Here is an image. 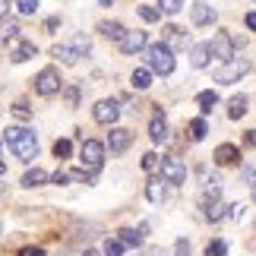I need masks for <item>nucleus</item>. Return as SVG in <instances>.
<instances>
[{
	"label": "nucleus",
	"instance_id": "nucleus-1",
	"mask_svg": "<svg viewBox=\"0 0 256 256\" xmlns=\"http://www.w3.org/2000/svg\"><path fill=\"white\" fill-rule=\"evenodd\" d=\"M4 140L10 146V152L16 155L19 162H35L38 158V140L32 130H26V126H10V130H4Z\"/></svg>",
	"mask_w": 256,
	"mask_h": 256
},
{
	"label": "nucleus",
	"instance_id": "nucleus-2",
	"mask_svg": "<svg viewBox=\"0 0 256 256\" xmlns=\"http://www.w3.org/2000/svg\"><path fill=\"white\" fill-rule=\"evenodd\" d=\"M146 64H149L152 73H162V76H171L174 73V51L164 42L158 44H149L146 48Z\"/></svg>",
	"mask_w": 256,
	"mask_h": 256
},
{
	"label": "nucleus",
	"instance_id": "nucleus-3",
	"mask_svg": "<svg viewBox=\"0 0 256 256\" xmlns=\"http://www.w3.org/2000/svg\"><path fill=\"white\" fill-rule=\"evenodd\" d=\"M88 51H92V42L80 32V35H73L70 42H64V44H54V57L60 64H76L80 57H86Z\"/></svg>",
	"mask_w": 256,
	"mask_h": 256
},
{
	"label": "nucleus",
	"instance_id": "nucleus-4",
	"mask_svg": "<svg viewBox=\"0 0 256 256\" xmlns=\"http://www.w3.org/2000/svg\"><path fill=\"white\" fill-rule=\"evenodd\" d=\"M244 73H250V60H244V57H234V60L222 64L218 70L212 73V80H215V82H222V86H231V82H238Z\"/></svg>",
	"mask_w": 256,
	"mask_h": 256
},
{
	"label": "nucleus",
	"instance_id": "nucleus-5",
	"mask_svg": "<svg viewBox=\"0 0 256 256\" xmlns=\"http://www.w3.org/2000/svg\"><path fill=\"white\" fill-rule=\"evenodd\" d=\"M60 86H64L60 82V73H57L54 66H44V70L35 76V92L44 95V98L48 95H57V92H60Z\"/></svg>",
	"mask_w": 256,
	"mask_h": 256
},
{
	"label": "nucleus",
	"instance_id": "nucleus-6",
	"mask_svg": "<svg viewBox=\"0 0 256 256\" xmlns=\"http://www.w3.org/2000/svg\"><path fill=\"white\" fill-rule=\"evenodd\" d=\"M80 162H82V168L88 164V171H98L102 162H104V146L98 140H86L82 149H80Z\"/></svg>",
	"mask_w": 256,
	"mask_h": 256
},
{
	"label": "nucleus",
	"instance_id": "nucleus-7",
	"mask_svg": "<svg viewBox=\"0 0 256 256\" xmlns=\"http://www.w3.org/2000/svg\"><path fill=\"white\" fill-rule=\"evenodd\" d=\"M92 117L98 124H104V126H114V120L120 117V104H117L114 98H102V102L92 108Z\"/></svg>",
	"mask_w": 256,
	"mask_h": 256
},
{
	"label": "nucleus",
	"instance_id": "nucleus-8",
	"mask_svg": "<svg viewBox=\"0 0 256 256\" xmlns=\"http://www.w3.org/2000/svg\"><path fill=\"white\" fill-rule=\"evenodd\" d=\"M212 57H218V60H234V38H231V32H218L212 38Z\"/></svg>",
	"mask_w": 256,
	"mask_h": 256
},
{
	"label": "nucleus",
	"instance_id": "nucleus-9",
	"mask_svg": "<svg viewBox=\"0 0 256 256\" xmlns=\"http://www.w3.org/2000/svg\"><path fill=\"white\" fill-rule=\"evenodd\" d=\"M162 177H164L168 184H184V180H186V168L180 164V158L164 155V158H162Z\"/></svg>",
	"mask_w": 256,
	"mask_h": 256
},
{
	"label": "nucleus",
	"instance_id": "nucleus-10",
	"mask_svg": "<svg viewBox=\"0 0 256 256\" xmlns=\"http://www.w3.org/2000/svg\"><path fill=\"white\" fill-rule=\"evenodd\" d=\"M162 42L168 44L171 51H184V48L190 44V35H186L180 26H164L162 28Z\"/></svg>",
	"mask_w": 256,
	"mask_h": 256
},
{
	"label": "nucleus",
	"instance_id": "nucleus-11",
	"mask_svg": "<svg viewBox=\"0 0 256 256\" xmlns=\"http://www.w3.org/2000/svg\"><path fill=\"white\" fill-rule=\"evenodd\" d=\"M130 142H133V133L130 130H124V126H111V133H108V149L111 152H126L130 149Z\"/></svg>",
	"mask_w": 256,
	"mask_h": 256
},
{
	"label": "nucleus",
	"instance_id": "nucleus-12",
	"mask_svg": "<svg viewBox=\"0 0 256 256\" xmlns=\"http://www.w3.org/2000/svg\"><path fill=\"white\" fill-rule=\"evenodd\" d=\"M149 48V35L146 32H126L124 35V42H120V51L124 54H140Z\"/></svg>",
	"mask_w": 256,
	"mask_h": 256
},
{
	"label": "nucleus",
	"instance_id": "nucleus-13",
	"mask_svg": "<svg viewBox=\"0 0 256 256\" xmlns=\"http://www.w3.org/2000/svg\"><path fill=\"white\" fill-rule=\"evenodd\" d=\"M238 158H240V152H238V146H234V142H222L218 149H215V164H222V168L238 164Z\"/></svg>",
	"mask_w": 256,
	"mask_h": 256
},
{
	"label": "nucleus",
	"instance_id": "nucleus-14",
	"mask_svg": "<svg viewBox=\"0 0 256 256\" xmlns=\"http://www.w3.org/2000/svg\"><path fill=\"white\" fill-rule=\"evenodd\" d=\"M190 19H193V26H209V22H215V10L209 4H193Z\"/></svg>",
	"mask_w": 256,
	"mask_h": 256
},
{
	"label": "nucleus",
	"instance_id": "nucleus-15",
	"mask_svg": "<svg viewBox=\"0 0 256 256\" xmlns=\"http://www.w3.org/2000/svg\"><path fill=\"white\" fill-rule=\"evenodd\" d=\"M209 54H212V48H209V44H193V51H190V64L196 66V70H202V66H209Z\"/></svg>",
	"mask_w": 256,
	"mask_h": 256
},
{
	"label": "nucleus",
	"instance_id": "nucleus-16",
	"mask_svg": "<svg viewBox=\"0 0 256 256\" xmlns=\"http://www.w3.org/2000/svg\"><path fill=\"white\" fill-rule=\"evenodd\" d=\"M35 54H38L35 42H22V38H19V44H16V51H13V60L16 64H26V60H32Z\"/></svg>",
	"mask_w": 256,
	"mask_h": 256
},
{
	"label": "nucleus",
	"instance_id": "nucleus-17",
	"mask_svg": "<svg viewBox=\"0 0 256 256\" xmlns=\"http://www.w3.org/2000/svg\"><path fill=\"white\" fill-rule=\"evenodd\" d=\"M149 136H152V142H164V140H168V124H164L162 111L155 114V120L149 124Z\"/></svg>",
	"mask_w": 256,
	"mask_h": 256
},
{
	"label": "nucleus",
	"instance_id": "nucleus-18",
	"mask_svg": "<svg viewBox=\"0 0 256 256\" xmlns=\"http://www.w3.org/2000/svg\"><path fill=\"white\" fill-rule=\"evenodd\" d=\"M98 32H102L104 38H111V42L120 44V42H124V35H126V28H124L120 22H102V26H98Z\"/></svg>",
	"mask_w": 256,
	"mask_h": 256
},
{
	"label": "nucleus",
	"instance_id": "nucleus-19",
	"mask_svg": "<svg viewBox=\"0 0 256 256\" xmlns=\"http://www.w3.org/2000/svg\"><path fill=\"white\" fill-rule=\"evenodd\" d=\"M244 114H247V95H234L228 102V117L238 120V117H244Z\"/></svg>",
	"mask_w": 256,
	"mask_h": 256
},
{
	"label": "nucleus",
	"instance_id": "nucleus-20",
	"mask_svg": "<svg viewBox=\"0 0 256 256\" xmlns=\"http://www.w3.org/2000/svg\"><path fill=\"white\" fill-rule=\"evenodd\" d=\"M196 104H200L202 114H212V108L218 104V92H212V88H209V92H200V95H196Z\"/></svg>",
	"mask_w": 256,
	"mask_h": 256
},
{
	"label": "nucleus",
	"instance_id": "nucleus-21",
	"mask_svg": "<svg viewBox=\"0 0 256 256\" xmlns=\"http://www.w3.org/2000/svg\"><path fill=\"white\" fill-rule=\"evenodd\" d=\"M130 80H133V88H140V92H142V88L152 86V70H149V66H140V70H133Z\"/></svg>",
	"mask_w": 256,
	"mask_h": 256
},
{
	"label": "nucleus",
	"instance_id": "nucleus-22",
	"mask_svg": "<svg viewBox=\"0 0 256 256\" xmlns=\"http://www.w3.org/2000/svg\"><path fill=\"white\" fill-rule=\"evenodd\" d=\"M117 234H120V238H117V240H120L124 247H140V244H142V238H146V234L133 231V228H120Z\"/></svg>",
	"mask_w": 256,
	"mask_h": 256
},
{
	"label": "nucleus",
	"instance_id": "nucleus-23",
	"mask_svg": "<svg viewBox=\"0 0 256 256\" xmlns=\"http://www.w3.org/2000/svg\"><path fill=\"white\" fill-rule=\"evenodd\" d=\"M44 180H48V174H44L42 168H28L26 177H22V186H42Z\"/></svg>",
	"mask_w": 256,
	"mask_h": 256
},
{
	"label": "nucleus",
	"instance_id": "nucleus-24",
	"mask_svg": "<svg viewBox=\"0 0 256 256\" xmlns=\"http://www.w3.org/2000/svg\"><path fill=\"white\" fill-rule=\"evenodd\" d=\"M10 38H19V22H13V19H4V22H0V44L10 42Z\"/></svg>",
	"mask_w": 256,
	"mask_h": 256
},
{
	"label": "nucleus",
	"instance_id": "nucleus-25",
	"mask_svg": "<svg viewBox=\"0 0 256 256\" xmlns=\"http://www.w3.org/2000/svg\"><path fill=\"white\" fill-rule=\"evenodd\" d=\"M146 196H149V202H162L164 200V184L162 180H149L146 184Z\"/></svg>",
	"mask_w": 256,
	"mask_h": 256
},
{
	"label": "nucleus",
	"instance_id": "nucleus-26",
	"mask_svg": "<svg viewBox=\"0 0 256 256\" xmlns=\"http://www.w3.org/2000/svg\"><path fill=\"white\" fill-rule=\"evenodd\" d=\"M206 133H209V126H206V120H202V117H196V120H190V140H193V142H200Z\"/></svg>",
	"mask_w": 256,
	"mask_h": 256
},
{
	"label": "nucleus",
	"instance_id": "nucleus-27",
	"mask_svg": "<svg viewBox=\"0 0 256 256\" xmlns=\"http://www.w3.org/2000/svg\"><path fill=\"white\" fill-rule=\"evenodd\" d=\"M70 152H73V146H70V140H57V142H54V158H57V162L70 158Z\"/></svg>",
	"mask_w": 256,
	"mask_h": 256
},
{
	"label": "nucleus",
	"instance_id": "nucleus-28",
	"mask_svg": "<svg viewBox=\"0 0 256 256\" xmlns=\"http://www.w3.org/2000/svg\"><path fill=\"white\" fill-rule=\"evenodd\" d=\"M136 10H140V16L146 19V22H158V19H162V10H155V6H149V4H140Z\"/></svg>",
	"mask_w": 256,
	"mask_h": 256
},
{
	"label": "nucleus",
	"instance_id": "nucleus-29",
	"mask_svg": "<svg viewBox=\"0 0 256 256\" xmlns=\"http://www.w3.org/2000/svg\"><path fill=\"white\" fill-rule=\"evenodd\" d=\"M142 171H162V158H158V155H155V152H146L142 155Z\"/></svg>",
	"mask_w": 256,
	"mask_h": 256
},
{
	"label": "nucleus",
	"instance_id": "nucleus-30",
	"mask_svg": "<svg viewBox=\"0 0 256 256\" xmlns=\"http://www.w3.org/2000/svg\"><path fill=\"white\" fill-rule=\"evenodd\" d=\"M158 6H162V13L174 16V13H180V10H184V0H158Z\"/></svg>",
	"mask_w": 256,
	"mask_h": 256
},
{
	"label": "nucleus",
	"instance_id": "nucleus-31",
	"mask_svg": "<svg viewBox=\"0 0 256 256\" xmlns=\"http://www.w3.org/2000/svg\"><path fill=\"white\" fill-rule=\"evenodd\" d=\"M124 253V244L117 240V238H108L104 240V256H120Z\"/></svg>",
	"mask_w": 256,
	"mask_h": 256
},
{
	"label": "nucleus",
	"instance_id": "nucleus-32",
	"mask_svg": "<svg viewBox=\"0 0 256 256\" xmlns=\"http://www.w3.org/2000/svg\"><path fill=\"white\" fill-rule=\"evenodd\" d=\"M13 4H16V10L22 16H32L35 10H38V0H13Z\"/></svg>",
	"mask_w": 256,
	"mask_h": 256
},
{
	"label": "nucleus",
	"instance_id": "nucleus-33",
	"mask_svg": "<svg viewBox=\"0 0 256 256\" xmlns=\"http://www.w3.org/2000/svg\"><path fill=\"white\" fill-rule=\"evenodd\" d=\"M224 253H228V244L224 240H212L209 247H206V256H224Z\"/></svg>",
	"mask_w": 256,
	"mask_h": 256
},
{
	"label": "nucleus",
	"instance_id": "nucleus-34",
	"mask_svg": "<svg viewBox=\"0 0 256 256\" xmlns=\"http://www.w3.org/2000/svg\"><path fill=\"white\" fill-rule=\"evenodd\" d=\"M13 114L19 117V120H28V117H32V111H28L26 102H16V104H13Z\"/></svg>",
	"mask_w": 256,
	"mask_h": 256
},
{
	"label": "nucleus",
	"instance_id": "nucleus-35",
	"mask_svg": "<svg viewBox=\"0 0 256 256\" xmlns=\"http://www.w3.org/2000/svg\"><path fill=\"white\" fill-rule=\"evenodd\" d=\"M228 218H234V222H240V218H244V206H240V202L228 206Z\"/></svg>",
	"mask_w": 256,
	"mask_h": 256
},
{
	"label": "nucleus",
	"instance_id": "nucleus-36",
	"mask_svg": "<svg viewBox=\"0 0 256 256\" xmlns=\"http://www.w3.org/2000/svg\"><path fill=\"white\" fill-rule=\"evenodd\" d=\"M76 102H80V88H76V86H70V88H66V104H70V108H76Z\"/></svg>",
	"mask_w": 256,
	"mask_h": 256
},
{
	"label": "nucleus",
	"instance_id": "nucleus-37",
	"mask_svg": "<svg viewBox=\"0 0 256 256\" xmlns=\"http://www.w3.org/2000/svg\"><path fill=\"white\" fill-rule=\"evenodd\" d=\"M174 256H190V244H186V240H177L174 244Z\"/></svg>",
	"mask_w": 256,
	"mask_h": 256
},
{
	"label": "nucleus",
	"instance_id": "nucleus-38",
	"mask_svg": "<svg viewBox=\"0 0 256 256\" xmlns=\"http://www.w3.org/2000/svg\"><path fill=\"white\" fill-rule=\"evenodd\" d=\"M244 180H247L253 190H256V168H244Z\"/></svg>",
	"mask_w": 256,
	"mask_h": 256
},
{
	"label": "nucleus",
	"instance_id": "nucleus-39",
	"mask_svg": "<svg viewBox=\"0 0 256 256\" xmlns=\"http://www.w3.org/2000/svg\"><path fill=\"white\" fill-rule=\"evenodd\" d=\"M70 177H73V174H66V171H57V174L51 177V180H54V184H66V180H70Z\"/></svg>",
	"mask_w": 256,
	"mask_h": 256
},
{
	"label": "nucleus",
	"instance_id": "nucleus-40",
	"mask_svg": "<svg viewBox=\"0 0 256 256\" xmlns=\"http://www.w3.org/2000/svg\"><path fill=\"white\" fill-rule=\"evenodd\" d=\"M10 16V0H0V22Z\"/></svg>",
	"mask_w": 256,
	"mask_h": 256
},
{
	"label": "nucleus",
	"instance_id": "nucleus-41",
	"mask_svg": "<svg viewBox=\"0 0 256 256\" xmlns=\"http://www.w3.org/2000/svg\"><path fill=\"white\" fill-rule=\"evenodd\" d=\"M244 146H256V130H247V136H244Z\"/></svg>",
	"mask_w": 256,
	"mask_h": 256
},
{
	"label": "nucleus",
	"instance_id": "nucleus-42",
	"mask_svg": "<svg viewBox=\"0 0 256 256\" xmlns=\"http://www.w3.org/2000/svg\"><path fill=\"white\" fill-rule=\"evenodd\" d=\"M19 256H42V250H38V247H26V250H19Z\"/></svg>",
	"mask_w": 256,
	"mask_h": 256
},
{
	"label": "nucleus",
	"instance_id": "nucleus-43",
	"mask_svg": "<svg viewBox=\"0 0 256 256\" xmlns=\"http://www.w3.org/2000/svg\"><path fill=\"white\" fill-rule=\"evenodd\" d=\"M244 22H247V26L253 28V32H256V13H247V19H244Z\"/></svg>",
	"mask_w": 256,
	"mask_h": 256
},
{
	"label": "nucleus",
	"instance_id": "nucleus-44",
	"mask_svg": "<svg viewBox=\"0 0 256 256\" xmlns=\"http://www.w3.org/2000/svg\"><path fill=\"white\" fill-rule=\"evenodd\" d=\"M146 256H164V250L162 247H152V250H146Z\"/></svg>",
	"mask_w": 256,
	"mask_h": 256
},
{
	"label": "nucleus",
	"instance_id": "nucleus-45",
	"mask_svg": "<svg viewBox=\"0 0 256 256\" xmlns=\"http://www.w3.org/2000/svg\"><path fill=\"white\" fill-rule=\"evenodd\" d=\"M4 171H6V164H4V162H0V177H4Z\"/></svg>",
	"mask_w": 256,
	"mask_h": 256
},
{
	"label": "nucleus",
	"instance_id": "nucleus-46",
	"mask_svg": "<svg viewBox=\"0 0 256 256\" xmlns=\"http://www.w3.org/2000/svg\"><path fill=\"white\" fill-rule=\"evenodd\" d=\"M0 190H4V184H0Z\"/></svg>",
	"mask_w": 256,
	"mask_h": 256
},
{
	"label": "nucleus",
	"instance_id": "nucleus-47",
	"mask_svg": "<svg viewBox=\"0 0 256 256\" xmlns=\"http://www.w3.org/2000/svg\"><path fill=\"white\" fill-rule=\"evenodd\" d=\"M250 4H256V0H250Z\"/></svg>",
	"mask_w": 256,
	"mask_h": 256
}]
</instances>
